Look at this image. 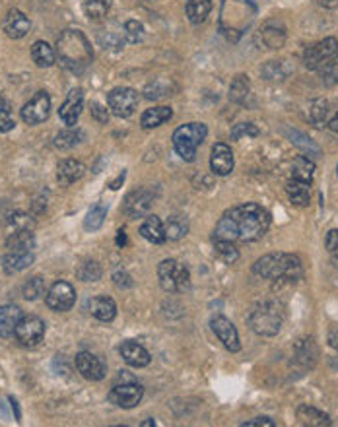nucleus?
Returning <instances> with one entry per match:
<instances>
[{
	"label": "nucleus",
	"mask_w": 338,
	"mask_h": 427,
	"mask_svg": "<svg viewBox=\"0 0 338 427\" xmlns=\"http://www.w3.org/2000/svg\"><path fill=\"white\" fill-rule=\"evenodd\" d=\"M270 228V214L261 204H241L220 218L212 239L232 243H253L262 239Z\"/></svg>",
	"instance_id": "obj_1"
},
{
	"label": "nucleus",
	"mask_w": 338,
	"mask_h": 427,
	"mask_svg": "<svg viewBox=\"0 0 338 427\" xmlns=\"http://www.w3.org/2000/svg\"><path fill=\"white\" fill-rule=\"evenodd\" d=\"M56 55L64 68L72 72H82L92 63L93 51L90 41L78 29H66L56 41Z\"/></svg>",
	"instance_id": "obj_2"
},
{
	"label": "nucleus",
	"mask_w": 338,
	"mask_h": 427,
	"mask_svg": "<svg viewBox=\"0 0 338 427\" xmlns=\"http://www.w3.org/2000/svg\"><path fill=\"white\" fill-rule=\"evenodd\" d=\"M253 272L257 276L272 280V282H278V280L296 282L303 276V264L302 258L292 253H270V255L261 256L253 264Z\"/></svg>",
	"instance_id": "obj_3"
},
{
	"label": "nucleus",
	"mask_w": 338,
	"mask_h": 427,
	"mask_svg": "<svg viewBox=\"0 0 338 427\" xmlns=\"http://www.w3.org/2000/svg\"><path fill=\"white\" fill-rule=\"evenodd\" d=\"M255 18V6L251 0H224L220 29L230 41H237Z\"/></svg>",
	"instance_id": "obj_4"
},
{
	"label": "nucleus",
	"mask_w": 338,
	"mask_h": 427,
	"mask_svg": "<svg viewBox=\"0 0 338 427\" xmlns=\"http://www.w3.org/2000/svg\"><path fill=\"white\" fill-rule=\"evenodd\" d=\"M282 325H284V311L276 301H262L259 305H255L249 315L251 330L265 338L280 334Z\"/></svg>",
	"instance_id": "obj_5"
},
{
	"label": "nucleus",
	"mask_w": 338,
	"mask_h": 427,
	"mask_svg": "<svg viewBox=\"0 0 338 427\" xmlns=\"http://www.w3.org/2000/svg\"><path fill=\"white\" fill-rule=\"evenodd\" d=\"M206 135H208V128L205 122H189L179 127L173 132V148L179 156L183 157L185 162H195L197 157V149L200 144L205 142Z\"/></svg>",
	"instance_id": "obj_6"
},
{
	"label": "nucleus",
	"mask_w": 338,
	"mask_h": 427,
	"mask_svg": "<svg viewBox=\"0 0 338 427\" xmlns=\"http://www.w3.org/2000/svg\"><path fill=\"white\" fill-rule=\"evenodd\" d=\"M142 396H144L142 384L134 377H130L128 371H121L117 383L113 384V389L107 394V399H109L111 404H115L117 408H125V410L134 408L140 402Z\"/></svg>",
	"instance_id": "obj_7"
},
{
	"label": "nucleus",
	"mask_w": 338,
	"mask_h": 427,
	"mask_svg": "<svg viewBox=\"0 0 338 427\" xmlns=\"http://www.w3.org/2000/svg\"><path fill=\"white\" fill-rule=\"evenodd\" d=\"M158 280L163 292L183 293L190 285L189 268L175 258H165L158 266Z\"/></svg>",
	"instance_id": "obj_8"
},
{
	"label": "nucleus",
	"mask_w": 338,
	"mask_h": 427,
	"mask_svg": "<svg viewBox=\"0 0 338 427\" xmlns=\"http://www.w3.org/2000/svg\"><path fill=\"white\" fill-rule=\"evenodd\" d=\"M16 340L24 348H36L45 338V322L36 315H24L14 330Z\"/></svg>",
	"instance_id": "obj_9"
},
{
	"label": "nucleus",
	"mask_w": 338,
	"mask_h": 427,
	"mask_svg": "<svg viewBox=\"0 0 338 427\" xmlns=\"http://www.w3.org/2000/svg\"><path fill=\"white\" fill-rule=\"evenodd\" d=\"M45 303L49 307L51 311L55 313H66L71 311L74 303H76V290L74 285L64 282V280H58L55 284L51 285L49 292L45 295Z\"/></svg>",
	"instance_id": "obj_10"
},
{
	"label": "nucleus",
	"mask_w": 338,
	"mask_h": 427,
	"mask_svg": "<svg viewBox=\"0 0 338 427\" xmlns=\"http://www.w3.org/2000/svg\"><path fill=\"white\" fill-rule=\"evenodd\" d=\"M338 53V39L337 37H327L323 41L313 43L307 49L303 51V64L309 70H319L327 60L334 57Z\"/></svg>",
	"instance_id": "obj_11"
},
{
	"label": "nucleus",
	"mask_w": 338,
	"mask_h": 427,
	"mask_svg": "<svg viewBox=\"0 0 338 427\" xmlns=\"http://www.w3.org/2000/svg\"><path fill=\"white\" fill-rule=\"evenodd\" d=\"M107 105L115 117L127 119L138 107V93L133 88H115L107 93Z\"/></svg>",
	"instance_id": "obj_12"
},
{
	"label": "nucleus",
	"mask_w": 338,
	"mask_h": 427,
	"mask_svg": "<svg viewBox=\"0 0 338 427\" xmlns=\"http://www.w3.org/2000/svg\"><path fill=\"white\" fill-rule=\"evenodd\" d=\"M51 113V97L47 92H37L31 100L21 109V121L26 125H41L49 119Z\"/></svg>",
	"instance_id": "obj_13"
},
{
	"label": "nucleus",
	"mask_w": 338,
	"mask_h": 427,
	"mask_svg": "<svg viewBox=\"0 0 338 427\" xmlns=\"http://www.w3.org/2000/svg\"><path fill=\"white\" fill-rule=\"evenodd\" d=\"M210 327H212V332L218 336V340L224 344V348L227 349V352H232V354L240 352L241 349L240 334H237V328L233 327L232 320L225 319V317H222V315H218V317H214V319L210 320Z\"/></svg>",
	"instance_id": "obj_14"
},
{
	"label": "nucleus",
	"mask_w": 338,
	"mask_h": 427,
	"mask_svg": "<svg viewBox=\"0 0 338 427\" xmlns=\"http://www.w3.org/2000/svg\"><path fill=\"white\" fill-rule=\"evenodd\" d=\"M154 202V192L150 189H138L127 194L125 204H123V212L127 214L128 218H142L148 216L150 208Z\"/></svg>",
	"instance_id": "obj_15"
},
{
	"label": "nucleus",
	"mask_w": 338,
	"mask_h": 427,
	"mask_svg": "<svg viewBox=\"0 0 338 427\" xmlns=\"http://www.w3.org/2000/svg\"><path fill=\"white\" fill-rule=\"evenodd\" d=\"M74 363H76L78 373L84 379H88V381H101V379H106V363L101 362L98 356L90 354V352H80V354H76Z\"/></svg>",
	"instance_id": "obj_16"
},
{
	"label": "nucleus",
	"mask_w": 338,
	"mask_h": 427,
	"mask_svg": "<svg viewBox=\"0 0 338 427\" xmlns=\"http://www.w3.org/2000/svg\"><path fill=\"white\" fill-rule=\"evenodd\" d=\"M319 357V348L313 338H303L294 346V359L292 365H296L302 371L313 369Z\"/></svg>",
	"instance_id": "obj_17"
},
{
	"label": "nucleus",
	"mask_w": 338,
	"mask_h": 427,
	"mask_svg": "<svg viewBox=\"0 0 338 427\" xmlns=\"http://www.w3.org/2000/svg\"><path fill=\"white\" fill-rule=\"evenodd\" d=\"M84 109V92L80 88H74L68 97L64 100V103L58 109V117L66 127H74L80 119V113Z\"/></svg>",
	"instance_id": "obj_18"
},
{
	"label": "nucleus",
	"mask_w": 338,
	"mask_h": 427,
	"mask_svg": "<svg viewBox=\"0 0 338 427\" xmlns=\"http://www.w3.org/2000/svg\"><path fill=\"white\" fill-rule=\"evenodd\" d=\"M210 169L214 175L225 177L233 171V152L227 144H214L210 156Z\"/></svg>",
	"instance_id": "obj_19"
},
{
	"label": "nucleus",
	"mask_w": 338,
	"mask_h": 427,
	"mask_svg": "<svg viewBox=\"0 0 338 427\" xmlns=\"http://www.w3.org/2000/svg\"><path fill=\"white\" fill-rule=\"evenodd\" d=\"M121 357L125 359V363H128L130 367H136V369H140V367H146L152 362V357H150V352L144 346H140L138 342L127 340L121 344L119 348Z\"/></svg>",
	"instance_id": "obj_20"
},
{
	"label": "nucleus",
	"mask_w": 338,
	"mask_h": 427,
	"mask_svg": "<svg viewBox=\"0 0 338 427\" xmlns=\"http://www.w3.org/2000/svg\"><path fill=\"white\" fill-rule=\"evenodd\" d=\"M29 23L28 16L20 12V10H10L6 16H4V21H2V29L10 39H21L29 33Z\"/></svg>",
	"instance_id": "obj_21"
},
{
	"label": "nucleus",
	"mask_w": 338,
	"mask_h": 427,
	"mask_svg": "<svg viewBox=\"0 0 338 427\" xmlns=\"http://www.w3.org/2000/svg\"><path fill=\"white\" fill-rule=\"evenodd\" d=\"M86 309L90 311L92 317H96L101 322H111L115 317H117V305L111 297L107 295H96V297L88 299L86 303Z\"/></svg>",
	"instance_id": "obj_22"
},
{
	"label": "nucleus",
	"mask_w": 338,
	"mask_h": 427,
	"mask_svg": "<svg viewBox=\"0 0 338 427\" xmlns=\"http://www.w3.org/2000/svg\"><path fill=\"white\" fill-rule=\"evenodd\" d=\"M36 260V256L31 251H8L2 258V268L6 274H18L26 270Z\"/></svg>",
	"instance_id": "obj_23"
},
{
	"label": "nucleus",
	"mask_w": 338,
	"mask_h": 427,
	"mask_svg": "<svg viewBox=\"0 0 338 427\" xmlns=\"http://www.w3.org/2000/svg\"><path fill=\"white\" fill-rule=\"evenodd\" d=\"M21 317H24V311L18 305H0V338L14 336Z\"/></svg>",
	"instance_id": "obj_24"
},
{
	"label": "nucleus",
	"mask_w": 338,
	"mask_h": 427,
	"mask_svg": "<svg viewBox=\"0 0 338 427\" xmlns=\"http://www.w3.org/2000/svg\"><path fill=\"white\" fill-rule=\"evenodd\" d=\"M286 192H288L292 204H296L299 208L309 206L311 200V181H303V179L292 177L286 185Z\"/></svg>",
	"instance_id": "obj_25"
},
{
	"label": "nucleus",
	"mask_w": 338,
	"mask_h": 427,
	"mask_svg": "<svg viewBox=\"0 0 338 427\" xmlns=\"http://www.w3.org/2000/svg\"><path fill=\"white\" fill-rule=\"evenodd\" d=\"M84 165L78 159H63L61 164L56 165V181L61 185H72L82 179L84 175Z\"/></svg>",
	"instance_id": "obj_26"
},
{
	"label": "nucleus",
	"mask_w": 338,
	"mask_h": 427,
	"mask_svg": "<svg viewBox=\"0 0 338 427\" xmlns=\"http://www.w3.org/2000/svg\"><path fill=\"white\" fill-rule=\"evenodd\" d=\"M140 235L146 241L154 243V245H162L168 241L165 237V226L158 216H146V220L142 221Z\"/></svg>",
	"instance_id": "obj_27"
},
{
	"label": "nucleus",
	"mask_w": 338,
	"mask_h": 427,
	"mask_svg": "<svg viewBox=\"0 0 338 427\" xmlns=\"http://www.w3.org/2000/svg\"><path fill=\"white\" fill-rule=\"evenodd\" d=\"M284 135L288 136V140L294 146H296L297 149H302L305 156L309 157H321V148H319V144L315 142V140H311L309 136L303 135V132H299V130H294V128H284Z\"/></svg>",
	"instance_id": "obj_28"
},
{
	"label": "nucleus",
	"mask_w": 338,
	"mask_h": 427,
	"mask_svg": "<svg viewBox=\"0 0 338 427\" xmlns=\"http://www.w3.org/2000/svg\"><path fill=\"white\" fill-rule=\"evenodd\" d=\"M261 37L268 49H280L286 41V29L278 21H267L261 31Z\"/></svg>",
	"instance_id": "obj_29"
},
{
	"label": "nucleus",
	"mask_w": 338,
	"mask_h": 427,
	"mask_svg": "<svg viewBox=\"0 0 338 427\" xmlns=\"http://www.w3.org/2000/svg\"><path fill=\"white\" fill-rule=\"evenodd\" d=\"M173 117V111H171V107H152V109H146L140 117V125L142 128H155V127H162L163 122H168L169 119Z\"/></svg>",
	"instance_id": "obj_30"
},
{
	"label": "nucleus",
	"mask_w": 338,
	"mask_h": 427,
	"mask_svg": "<svg viewBox=\"0 0 338 427\" xmlns=\"http://www.w3.org/2000/svg\"><path fill=\"white\" fill-rule=\"evenodd\" d=\"M297 420L302 421L303 426H315V427H324V426H331V418L327 416L324 412L317 410V408H313V406L303 404L297 408Z\"/></svg>",
	"instance_id": "obj_31"
},
{
	"label": "nucleus",
	"mask_w": 338,
	"mask_h": 427,
	"mask_svg": "<svg viewBox=\"0 0 338 427\" xmlns=\"http://www.w3.org/2000/svg\"><path fill=\"white\" fill-rule=\"evenodd\" d=\"M34 229H14L12 233L8 235L6 249L8 251H31L34 249Z\"/></svg>",
	"instance_id": "obj_32"
},
{
	"label": "nucleus",
	"mask_w": 338,
	"mask_h": 427,
	"mask_svg": "<svg viewBox=\"0 0 338 427\" xmlns=\"http://www.w3.org/2000/svg\"><path fill=\"white\" fill-rule=\"evenodd\" d=\"M163 226H165V237L169 241H179V239H183L185 235L189 233V220L181 214L169 216Z\"/></svg>",
	"instance_id": "obj_33"
},
{
	"label": "nucleus",
	"mask_w": 338,
	"mask_h": 427,
	"mask_svg": "<svg viewBox=\"0 0 338 427\" xmlns=\"http://www.w3.org/2000/svg\"><path fill=\"white\" fill-rule=\"evenodd\" d=\"M31 58L39 68H49L55 64V51L47 41H36L31 47Z\"/></svg>",
	"instance_id": "obj_34"
},
{
	"label": "nucleus",
	"mask_w": 338,
	"mask_h": 427,
	"mask_svg": "<svg viewBox=\"0 0 338 427\" xmlns=\"http://www.w3.org/2000/svg\"><path fill=\"white\" fill-rule=\"evenodd\" d=\"M262 78L268 80V82H282L290 76L292 72V66L288 64V60H268L265 66H262Z\"/></svg>",
	"instance_id": "obj_35"
},
{
	"label": "nucleus",
	"mask_w": 338,
	"mask_h": 427,
	"mask_svg": "<svg viewBox=\"0 0 338 427\" xmlns=\"http://www.w3.org/2000/svg\"><path fill=\"white\" fill-rule=\"evenodd\" d=\"M187 18H189L190 23H203V21L208 18L212 10V2L210 0H187Z\"/></svg>",
	"instance_id": "obj_36"
},
{
	"label": "nucleus",
	"mask_w": 338,
	"mask_h": 427,
	"mask_svg": "<svg viewBox=\"0 0 338 427\" xmlns=\"http://www.w3.org/2000/svg\"><path fill=\"white\" fill-rule=\"evenodd\" d=\"M86 132L82 128L68 127L63 132H58L55 138V146L58 149H72L74 146H78L80 142H84Z\"/></svg>",
	"instance_id": "obj_37"
},
{
	"label": "nucleus",
	"mask_w": 338,
	"mask_h": 427,
	"mask_svg": "<svg viewBox=\"0 0 338 427\" xmlns=\"http://www.w3.org/2000/svg\"><path fill=\"white\" fill-rule=\"evenodd\" d=\"M251 97V85H249V80L247 76L240 74V76H235L230 85V100L233 103H240V105H245L247 101Z\"/></svg>",
	"instance_id": "obj_38"
},
{
	"label": "nucleus",
	"mask_w": 338,
	"mask_h": 427,
	"mask_svg": "<svg viewBox=\"0 0 338 427\" xmlns=\"http://www.w3.org/2000/svg\"><path fill=\"white\" fill-rule=\"evenodd\" d=\"M173 92V84L169 80H154L144 88V97L150 101H158L168 97Z\"/></svg>",
	"instance_id": "obj_39"
},
{
	"label": "nucleus",
	"mask_w": 338,
	"mask_h": 427,
	"mask_svg": "<svg viewBox=\"0 0 338 427\" xmlns=\"http://www.w3.org/2000/svg\"><path fill=\"white\" fill-rule=\"evenodd\" d=\"M307 119L313 127H324L329 122V101L324 100H315L309 105V113H307Z\"/></svg>",
	"instance_id": "obj_40"
},
{
	"label": "nucleus",
	"mask_w": 338,
	"mask_h": 427,
	"mask_svg": "<svg viewBox=\"0 0 338 427\" xmlns=\"http://www.w3.org/2000/svg\"><path fill=\"white\" fill-rule=\"evenodd\" d=\"M107 218V206L103 202H98V204H93L90 208V212L86 214V220H84V228L88 231H98L101 226H103V221Z\"/></svg>",
	"instance_id": "obj_41"
},
{
	"label": "nucleus",
	"mask_w": 338,
	"mask_h": 427,
	"mask_svg": "<svg viewBox=\"0 0 338 427\" xmlns=\"http://www.w3.org/2000/svg\"><path fill=\"white\" fill-rule=\"evenodd\" d=\"M113 0H84V12L90 20H103L111 10Z\"/></svg>",
	"instance_id": "obj_42"
},
{
	"label": "nucleus",
	"mask_w": 338,
	"mask_h": 427,
	"mask_svg": "<svg viewBox=\"0 0 338 427\" xmlns=\"http://www.w3.org/2000/svg\"><path fill=\"white\" fill-rule=\"evenodd\" d=\"M101 276H103V270L96 260H86L76 268V278L82 282H98Z\"/></svg>",
	"instance_id": "obj_43"
},
{
	"label": "nucleus",
	"mask_w": 338,
	"mask_h": 427,
	"mask_svg": "<svg viewBox=\"0 0 338 427\" xmlns=\"http://www.w3.org/2000/svg\"><path fill=\"white\" fill-rule=\"evenodd\" d=\"M212 241H214V249H216L218 256L225 264H233L240 258V251L235 247V243L220 241V239H212Z\"/></svg>",
	"instance_id": "obj_44"
},
{
	"label": "nucleus",
	"mask_w": 338,
	"mask_h": 427,
	"mask_svg": "<svg viewBox=\"0 0 338 427\" xmlns=\"http://www.w3.org/2000/svg\"><path fill=\"white\" fill-rule=\"evenodd\" d=\"M43 293H45V280L41 276L29 278L28 282L24 284V288H21V295L28 301H36V299L41 297Z\"/></svg>",
	"instance_id": "obj_45"
},
{
	"label": "nucleus",
	"mask_w": 338,
	"mask_h": 427,
	"mask_svg": "<svg viewBox=\"0 0 338 427\" xmlns=\"http://www.w3.org/2000/svg\"><path fill=\"white\" fill-rule=\"evenodd\" d=\"M292 169H294V175H292V177L303 179V181H311V179H313V173H315V164L311 162L309 157L299 156L294 159Z\"/></svg>",
	"instance_id": "obj_46"
},
{
	"label": "nucleus",
	"mask_w": 338,
	"mask_h": 427,
	"mask_svg": "<svg viewBox=\"0 0 338 427\" xmlns=\"http://www.w3.org/2000/svg\"><path fill=\"white\" fill-rule=\"evenodd\" d=\"M16 127L14 115H12V107L2 95H0V135L10 132Z\"/></svg>",
	"instance_id": "obj_47"
},
{
	"label": "nucleus",
	"mask_w": 338,
	"mask_h": 427,
	"mask_svg": "<svg viewBox=\"0 0 338 427\" xmlns=\"http://www.w3.org/2000/svg\"><path fill=\"white\" fill-rule=\"evenodd\" d=\"M321 72V78H323L324 84L329 85H337L338 84V53L334 57H331L327 63L319 68Z\"/></svg>",
	"instance_id": "obj_48"
},
{
	"label": "nucleus",
	"mask_w": 338,
	"mask_h": 427,
	"mask_svg": "<svg viewBox=\"0 0 338 427\" xmlns=\"http://www.w3.org/2000/svg\"><path fill=\"white\" fill-rule=\"evenodd\" d=\"M125 37H127V41L133 43V45L140 43L142 39H144V28H142L140 21L128 20L127 23H125Z\"/></svg>",
	"instance_id": "obj_49"
},
{
	"label": "nucleus",
	"mask_w": 338,
	"mask_h": 427,
	"mask_svg": "<svg viewBox=\"0 0 338 427\" xmlns=\"http://www.w3.org/2000/svg\"><path fill=\"white\" fill-rule=\"evenodd\" d=\"M8 223L12 226L14 229H34L36 228V221H34V218L29 216V214H24V212H16L10 216V220H8Z\"/></svg>",
	"instance_id": "obj_50"
},
{
	"label": "nucleus",
	"mask_w": 338,
	"mask_h": 427,
	"mask_svg": "<svg viewBox=\"0 0 338 427\" xmlns=\"http://www.w3.org/2000/svg\"><path fill=\"white\" fill-rule=\"evenodd\" d=\"M243 136H259L257 125H253V122H240V125H235L232 130L233 140H240Z\"/></svg>",
	"instance_id": "obj_51"
},
{
	"label": "nucleus",
	"mask_w": 338,
	"mask_h": 427,
	"mask_svg": "<svg viewBox=\"0 0 338 427\" xmlns=\"http://www.w3.org/2000/svg\"><path fill=\"white\" fill-rule=\"evenodd\" d=\"M324 247L329 251V255L338 260V229H331L327 237H324Z\"/></svg>",
	"instance_id": "obj_52"
},
{
	"label": "nucleus",
	"mask_w": 338,
	"mask_h": 427,
	"mask_svg": "<svg viewBox=\"0 0 338 427\" xmlns=\"http://www.w3.org/2000/svg\"><path fill=\"white\" fill-rule=\"evenodd\" d=\"M99 43L103 45V49H113V51H119L121 47H123V39H121L119 36H115V33H107V39L106 37L99 36Z\"/></svg>",
	"instance_id": "obj_53"
},
{
	"label": "nucleus",
	"mask_w": 338,
	"mask_h": 427,
	"mask_svg": "<svg viewBox=\"0 0 338 427\" xmlns=\"http://www.w3.org/2000/svg\"><path fill=\"white\" fill-rule=\"evenodd\" d=\"M92 117L101 125H106L109 121V111L101 103H92Z\"/></svg>",
	"instance_id": "obj_54"
},
{
	"label": "nucleus",
	"mask_w": 338,
	"mask_h": 427,
	"mask_svg": "<svg viewBox=\"0 0 338 427\" xmlns=\"http://www.w3.org/2000/svg\"><path fill=\"white\" fill-rule=\"evenodd\" d=\"M113 280H115V284L119 285V288H133V278L128 276L127 272H115Z\"/></svg>",
	"instance_id": "obj_55"
},
{
	"label": "nucleus",
	"mask_w": 338,
	"mask_h": 427,
	"mask_svg": "<svg viewBox=\"0 0 338 427\" xmlns=\"http://www.w3.org/2000/svg\"><path fill=\"white\" fill-rule=\"evenodd\" d=\"M276 423L267 416H261V418H255V420H249L243 423V427H275Z\"/></svg>",
	"instance_id": "obj_56"
},
{
	"label": "nucleus",
	"mask_w": 338,
	"mask_h": 427,
	"mask_svg": "<svg viewBox=\"0 0 338 427\" xmlns=\"http://www.w3.org/2000/svg\"><path fill=\"white\" fill-rule=\"evenodd\" d=\"M329 346L338 352V328L331 330V334H329Z\"/></svg>",
	"instance_id": "obj_57"
},
{
	"label": "nucleus",
	"mask_w": 338,
	"mask_h": 427,
	"mask_svg": "<svg viewBox=\"0 0 338 427\" xmlns=\"http://www.w3.org/2000/svg\"><path fill=\"white\" fill-rule=\"evenodd\" d=\"M125 177H127V171H123V173H121L119 177L115 179V181H113L111 183V189L113 191H117V189H119L121 185H123V183H125Z\"/></svg>",
	"instance_id": "obj_58"
},
{
	"label": "nucleus",
	"mask_w": 338,
	"mask_h": 427,
	"mask_svg": "<svg viewBox=\"0 0 338 427\" xmlns=\"http://www.w3.org/2000/svg\"><path fill=\"white\" fill-rule=\"evenodd\" d=\"M327 125H329V128H331L334 135H338V113L334 115V117H332L331 121L327 122Z\"/></svg>",
	"instance_id": "obj_59"
},
{
	"label": "nucleus",
	"mask_w": 338,
	"mask_h": 427,
	"mask_svg": "<svg viewBox=\"0 0 338 427\" xmlns=\"http://www.w3.org/2000/svg\"><path fill=\"white\" fill-rule=\"evenodd\" d=\"M125 243H127V233H125V229H121L117 235V245H125Z\"/></svg>",
	"instance_id": "obj_60"
},
{
	"label": "nucleus",
	"mask_w": 338,
	"mask_h": 427,
	"mask_svg": "<svg viewBox=\"0 0 338 427\" xmlns=\"http://www.w3.org/2000/svg\"><path fill=\"white\" fill-rule=\"evenodd\" d=\"M140 426H142V427H150V426H155V421H154V420H152V418H150V420H146V421H142Z\"/></svg>",
	"instance_id": "obj_61"
},
{
	"label": "nucleus",
	"mask_w": 338,
	"mask_h": 427,
	"mask_svg": "<svg viewBox=\"0 0 338 427\" xmlns=\"http://www.w3.org/2000/svg\"><path fill=\"white\" fill-rule=\"evenodd\" d=\"M337 173H338V167H337Z\"/></svg>",
	"instance_id": "obj_62"
}]
</instances>
